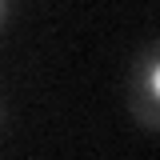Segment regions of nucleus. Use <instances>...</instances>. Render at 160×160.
I'll return each instance as SVG.
<instances>
[{
    "label": "nucleus",
    "instance_id": "nucleus-1",
    "mask_svg": "<svg viewBox=\"0 0 160 160\" xmlns=\"http://www.w3.org/2000/svg\"><path fill=\"white\" fill-rule=\"evenodd\" d=\"M132 112L140 124L160 128V44H152L144 56L136 60V72H132Z\"/></svg>",
    "mask_w": 160,
    "mask_h": 160
},
{
    "label": "nucleus",
    "instance_id": "nucleus-2",
    "mask_svg": "<svg viewBox=\"0 0 160 160\" xmlns=\"http://www.w3.org/2000/svg\"><path fill=\"white\" fill-rule=\"evenodd\" d=\"M0 24H4V0H0Z\"/></svg>",
    "mask_w": 160,
    "mask_h": 160
}]
</instances>
